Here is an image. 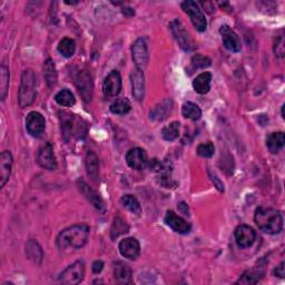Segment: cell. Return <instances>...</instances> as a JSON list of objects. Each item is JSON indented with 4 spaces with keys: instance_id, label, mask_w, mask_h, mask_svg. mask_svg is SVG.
I'll use <instances>...</instances> for the list:
<instances>
[{
    "instance_id": "obj_1",
    "label": "cell",
    "mask_w": 285,
    "mask_h": 285,
    "mask_svg": "<svg viewBox=\"0 0 285 285\" xmlns=\"http://www.w3.org/2000/svg\"><path fill=\"white\" fill-rule=\"evenodd\" d=\"M89 226L76 224L61 231L57 236V246L60 250H78L83 247L89 238Z\"/></svg>"
},
{
    "instance_id": "obj_2",
    "label": "cell",
    "mask_w": 285,
    "mask_h": 285,
    "mask_svg": "<svg viewBox=\"0 0 285 285\" xmlns=\"http://www.w3.org/2000/svg\"><path fill=\"white\" fill-rule=\"evenodd\" d=\"M254 221L261 231L266 234H278L283 230V216L280 210L259 206L254 214Z\"/></svg>"
},
{
    "instance_id": "obj_3",
    "label": "cell",
    "mask_w": 285,
    "mask_h": 285,
    "mask_svg": "<svg viewBox=\"0 0 285 285\" xmlns=\"http://www.w3.org/2000/svg\"><path fill=\"white\" fill-rule=\"evenodd\" d=\"M61 129H63L64 138L80 139L87 134V124L77 115L64 113L61 115Z\"/></svg>"
},
{
    "instance_id": "obj_4",
    "label": "cell",
    "mask_w": 285,
    "mask_h": 285,
    "mask_svg": "<svg viewBox=\"0 0 285 285\" xmlns=\"http://www.w3.org/2000/svg\"><path fill=\"white\" fill-rule=\"evenodd\" d=\"M37 77L33 69H26L21 75V83L19 88V95H18V102L21 108L30 106L34 102L37 95L36 90Z\"/></svg>"
},
{
    "instance_id": "obj_5",
    "label": "cell",
    "mask_w": 285,
    "mask_h": 285,
    "mask_svg": "<svg viewBox=\"0 0 285 285\" xmlns=\"http://www.w3.org/2000/svg\"><path fill=\"white\" fill-rule=\"evenodd\" d=\"M85 275V263L82 259L76 261L61 272L58 281L65 285H76L83 281Z\"/></svg>"
},
{
    "instance_id": "obj_6",
    "label": "cell",
    "mask_w": 285,
    "mask_h": 285,
    "mask_svg": "<svg viewBox=\"0 0 285 285\" xmlns=\"http://www.w3.org/2000/svg\"><path fill=\"white\" fill-rule=\"evenodd\" d=\"M182 9L189 16L191 21L194 25L197 32H205L207 27V20L198 4L192 2V0H186V2L182 3Z\"/></svg>"
},
{
    "instance_id": "obj_7",
    "label": "cell",
    "mask_w": 285,
    "mask_h": 285,
    "mask_svg": "<svg viewBox=\"0 0 285 285\" xmlns=\"http://www.w3.org/2000/svg\"><path fill=\"white\" fill-rule=\"evenodd\" d=\"M171 30L172 34L174 35L175 39L177 40L178 45L185 52H191L194 48V41L191 38L187 30L185 29L184 25L181 22V20H174L171 22Z\"/></svg>"
},
{
    "instance_id": "obj_8",
    "label": "cell",
    "mask_w": 285,
    "mask_h": 285,
    "mask_svg": "<svg viewBox=\"0 0 285 285\" xmlns=\"http://www.w3.org/2000/svg\"><path fill=\"white\" fill-rule=\"evenodd\" d=\"M37 163L42 169L48 171H55L57 169V160H56L54 148L51 142H45L39 148L38 154H37Z\"/></svg>"
},
{
    "instance_id": "obj_9",
    "label": "cell",
    "mask_w": 285,
    "mask_h": 285,
    "mask_svg": "<svg viewBox=\"0 0 285 285\" xmlns=\"http://www.w3.org/2000/svg\"><path fill=\"white\" fill-rule=\"evenodd\" d=\"M76 87L78 89L79 95L82 96L85 103L91 102L92 98V89H94V84L89 74L86 70H82L78 73L76 77Z\"/></svg>"
},
{
    "instance_id": "obj_10",
    "label": "cell",
    "mask_w": 285,
    "mask_h": 285,
    "mask_svg": "<svg viewBox=\"0 0 285 285\" xmlns=\"http://www.w3.org/2000/svg\"><path fill=\"white\" fill-rule=\"evenodd\" d=\"M46 127V122L44 116L38 111H30L26 118V128L27 132L33 136V137H40L44 134Z\"/></svg>"
},
{
    "instance_id": "obj_11",
    "label": "cell",
    "mask_w": 285,
    "mask_h": 285,
    "mask_svg": "<svg viewBox=\"0 0 285 285\" xmlns=\"http://www.w3.org/2000/svg\"><path fill=\"white\" fill-rule=\"evenodd\" d=\"M133 60L136 68L140 70H144L148 64V49L144 39H137L132 47Z\"/></svg>"
},
{
    "instance_id": "obj_12",
    "label": "cell",
    "mask_w": 285,
    "mask_h": 285,
    "mask_svg": "<svg viewBox=\"0 0 285 285\" xmlns=\"http://www.w3.org/2000/svg\"><path fill=\"white\" fill-rule=\"evenodd\" d=\"M126 162L131 169L136 171H141L147 166V154L142 148H132V150H129L126 154Z\"/></svg>"
},
{
    "instance_id": "obj_13",
    "label": "cell",
    "mask_w": 285,
    "mask_h": 285,
    "mask_svg": "<svg viewBox=\"0 0 285 285\" xmlns=\"http://www.w3.org/2000/svg\"><path fill=\"white\" fill-rule=\"evenodd\" d=\"M235 240L241 249L251 247L256 239V233L249 225H240L235 230Z\"/></svg>"
},
{
    "instance_id": "obj_14",
    "label": "cell",
    "mask_w": 285,
    "mask_h": 285,
    "mask_svg": "<svg viewBox=\"0 0 285 285\" xmlns=\"http://www.w3.org/2000/svg\"><path fill=\"white\" fill-rule=\"evenodd\" d=\"M220 33L222 36V40L223 44H224L225 48L228 49L230 52L233 53H239L242 49V42L240 37L238 36V34L234 32L233 29H231L226 25L222 26L220 29Z\"/></svg>"
},
{
    "instance_id": "obj_15",
    "label": "cell",
    "mask_w": 285,
    "mask_h": 285,
    "mask_svg": "<svg viewBox=\"0 0 285 285\" xmlns=\"http://www.w3.org/2000/svg\"><path fill=\"white\" fill-rule=\"evenodd\" d=\"M104 94L107 97H116L122 89V76L117 70H113L108 74L104 82Z\"/></svg>"
},
{
    "instance_id": "obj_16",
    "label": "cell",
    "mask_w": 285,
    "mask_h": 285,
    "mask_svg": "<svg viewBox=\"0 0 285 285\" xmlns=\"http://www.w3.org/2000/svg\"><path fill=\"white\" fill-rule=\"evenodd\" d=\"M120 253L123 257L128 259H136L139 256L140 253V245L139 242L134 238H127L121 241L118 245Z\"/></svg>"
},
{
    "instance_id": "obj_17",
    "label": "cell",
    "mask_w": 285,
    "mask_h": 285,
    "mask_svg": "<svg viewBox=\"0 0 285 285\" xmlns=\"http://www.w3.org/2000/svg\"><path fill=\"white\" fill-rule=\"evenodd\" d=\"M165 223L169 225L173 231L179 234H187L191 231V225L181 216L175 214L173 210H169L165 216Z\"/></svg>"
},
{
    "instance_id": "obj_18",
    "label": "cell",
    "mask_w": 285,
    "mask_h": 285,
    "mask_svg": "<svg viewBox=\"0 0 285 285\" xmlns=\"http://www.w3.org/2000/svg\"><path fill=\"white\" fill-rule=\"evenodd\" d=\"M77 185L79 187V191L82 192L83 195L87 198V200L94 205L98 210H104L105 209V205L104 202L102 200V197L99 196V194L95 189H92L90 186H88V184L84 182L83 179H78L77 181Z\"/></svg>"
},
{
    "instance_id": "obj_19",
    "label": "cell",
    "mask_w": 285,
    "mask_h": 285,
    "mask_svg": "<svg viewBox=\"0 0 285 285\" xmlns=\"http://www.w3.org/2000/svg\"><path fill=\"white\" fill-rule=\"evenodd\" d=\"M12 155L9 151H5L0 156V186L4 187L6 183L9 181L12 169Z\"/></svg>"
},
{
    "instance_id": "obj_20",
    "label": "cell",
    "mask_w": 285,
    "mask_h": 285,
    "mask_svg": "<svg viewBox=\"0 0 285 285\" xmlns=\"http://www.w3.org/2000/svg\"><path fill=\"white\" fill-rule=\"evenodd\" d=\"M131 80L134 97L137 99V101H141L145 92L144 73H142V70L138 69V68H135L131 74Z\"/></svg>"
},
{
    "instance_id": "obj_21",
    "label": "cell",
    "mask_w": 285,
    "mask_h": 285,
    "mask_svg": "<svg viewBox=\"0 0 285 285\" xmlns=\"http://www.w3.org/2000/svg\"><path fill=\"white\" fill-rule=\"evenodd\" d=\"M210 83H212V74L204 72L194 79L193 87L198 94L205 95L210 89Z\"/></svg>"
},
{
    "instance_id": "obj_22",
    "label": "cell",
    "mask_w": 285,
    "mask_h": 285,
    "mask_svg": "<svg viewBox=\"0 0 285 285\" xmlns=\"http://www.w3.org/2000/svg\"><path fill=\"white\" fill-rule=\"evenodd\" d=\"M114 276L116 281L122 284L132 283V270L123 262H117L114 266Z\"/></svg>"
},
{
    "instance_id": "obj_23",
    "label": "cell",
    "mask_w": 285,
    "mask_h": 285,
    "mask_svg": "<svg viewBox=\"0 0 285 285\" xmlns=\"http://www.w3.org/2000/svg\"><path fill=\"white\" fill-rule=\"evenodd\" d=\"M285 141L284 133L277 132V133H271L268 137H266V146H268L269 151L272 154H277L280 152Z\"/></svg>"
},
{
    "instance_id": "obj_24",
    "label": "cell",
    "mask_w": 285,
    "mask_h": 285,
    "mask_svg": "<svg viewBox=\"0 0 285 285\" xmlns=\"http://www.w3.org/2000/svg\"><path fill=\"white\" fill-rule=\"evenodd\" d=\"M173 107V102L171 99H165L160 104H158L157 106H155L154 109L151 111V120L154 121H163L165 120L167 115L171 113Z\"/></svg>"
},
{
    "instance_id": "obj_25",
    "label": "cell",
    "mask_w": 285,
    "mask_h": 285,
    "mask_svg": "<svg viewBox=\"0 0 285 285\" xmlns=\"http://www.w3.org/2000/svg\"><path fill=\"white\" fill-rule=\"evenodd\" d=\"M26 255L30 261H33L36 264H40L42 257H44V252H42L41 246L36 241L30 240L26 244Z\"/></svg>"
},
{
    "instance_id": "obj_26",
    "label": "cell",
    "mask_w": 285,
    "mask_h": 285,
    "mask_svg": "<svg viewBox=\"0 0 285 285\" xmlns=\"http://www.w3.org/2000/svg\"><path fill=\"white\" fill-rule=\"evenodd\" d=\"M86 171H87V174L91 181L96 182L99 174V162L96 154L92 152H89L86 155Z\"/></svg>"
},
{
    "instance_id": "obj_27",
    "label": "cell",
    "mask_w": 285,
    "mask_h": 285,
    "mask_svg": "<svg viewBox=\"0 0 285 285\" xmlns=\"http://www.w3.org/2000/svg\"><path fill=\"white\" fill-rule=\"evenodd\" d=\"M44 77L49 88L55 87L57 84V70L51 58H48L44 63Z\"/></svg>"
},
{
    "instance_id": "obj_28",
    "label": "cell",
    "mask_w": 285,
    "mask_h": 285,
    "mask_svg": "<svg viewBox=\"0 0 285 285\" xmlns=\"http://www.w3.org/2000/svg\"><path fill=\"white\" fill-rule=\"evenodd\" d=\"M264 275V271L261 270V268H255L253 270L245 271L240 280L236 282L238 284H256L261 277Z\"/></svg>"
},
{
    "instance_id": "obj_29",
    "label": "cell",
    "mask_w": 285,
    "mask_h": 285,
    "mask_svg": "<svg viewBox=\"0 0 285 285\" xmlns=\"http://www.w3.org/2000/svg\"><path fill=\"white\" fill-rule=\"evenodd\" d=\"M182 114L185 118H188L191 121H198L202 116V110L197 106L196 104L187 102L183 105L182 107Z\"/></svg>"
},
{
    "instance_id": "obj_30",
    "label": "cell",
    "mask_w": 285,
    "mask_h": 285,
    "mask_svg": "<svg viewBox=\"0 0 285 285\" xmlns=\"http://www.w3.org/2000/svg\"><path fill=\"white\" fill-rule=\"evenodd\" d=\"M55 101L60 106L64 107H72L76 103L75 97L69 89H63L57 92V95L55 96Z\"/></svg>"
},
{
    "instance_id": "obj_31",
    "label": "cell",
    "mask_w": 285,
    "mask_h": 285,
    "mask_svg": "<svg viewBox=\"0 0 285 285\" xmlns=\"http://www.w3.org/2000/svg\"><path fill=\"white\" fill-rule=\"evenodd\" d=\"M129 231V227L127 225L126 221H124L122 218H116L114 220L113 223V226H111V230H110V238L111 240H115L121 235L123 234H126Z\"/></svg>"
},
{
    "instance_id": "obj_32",
    "label": "cell",
    "mask_w": 285,
    "mask_h": 285,
    "mask_svg": "<svg viewBox=\"0 0 285 285\" xmlns=\"http://www.w3.org/2000/svg\"><path fill=\"white\" fill-rule=\"evenodd\" d=\"M76 51V44L72 38H64L59 41L58 52L66 58H70Z\"/></svg>"
},
{
    "instance_id": "obj_33",
    "label": "cell",
    "mask_w": 285,
    "mask_h": 285,
    "mask_svg": "<svg viewBox=\"0 0 285 285\" xmlns=\"http://www.w3.org/2000/svg\"><path fill=\"white\" fill-rule=\"evenodd\" d=\"M132 105L128 102V99L122 98L116 99V101L110 105V111L116 115H125L131 111Z\"/></svg>"
},
{
    "instance_id": "obj_34",
    "label": "cell",
    "mask_w": 285,
    "mask_h": 285,
    "mask_svg": "<svg viewBox=\"0 0 285 285\" xmlns=\"http://www.w3.org/2000/svg\"><path fill=\"white\" fill-rule=\"evenodd\" d=\"M0 79H2L0 80V98L4 101L9 88V69L4 64L0 68Z\"/></svg>"
},
{
    "instance_id": "obj_35",
    "label": "cell",
    "mask_w": 285,
    "mask_h": 285,
    "mask_svg": "<svg viewBox=\"0 0 285 285\" xmlns=\"http://www.w3.org/2000/svg\"><path fill=\"white\" fill-rule=\"evenodd\" d=\"M122 204L124 207H126L128 210H131L132 213L136 215H140L141 213V207L140 204L137 201V198L134 197L133 195H125L122 197Z\"/></svg>"
},
{
    "instance_id": "obj_36",
    "label": "cell",
    "mask_w": 285,
    "mask_h": 285,
    "mask_svg": "<svg viewBox=\"0 0 285 285\" xmlns=\"http://www.w3.org/2000/svg\"><path fill=\"white\" fill-rule=\"evenodd\" d=\"M179 127H181V124L178 122H173L170 124V125L165 126L162 131L163 138L167 141H172L176 139L179 136Z\"/></svg>"
},
{
    "instance_id": "obj_37",
    "label": "cell",
    "mask_w": 285,
    "mask_h": 285,
    "mask_svg": "<svg viewBox=\"0 0 285 285\" xmlns=\"http://www.w3.org/2000/svg\"><path fill=\"white\" fill-rule=\"evenodd\" d=\"M210 64H212V60L206 57V56L200 54H196L192 58V66H193L194 69H203V68L209 67Z\"/></svg>"
},
{
    "instance_id": "obj_38",
    "label": "cell",
    "mask_w": 285,
    "mask_h": 285,
    "mask_svg": "<svg viewBox=\"0 0 285 285\" xmlns=\"http://www.w3.org/2000/svg\"><path fill=\"white\" fill-rule=\"evenodd\" d=\"M196 152H197L198 155H200L201 157L209 158V157H212L213 155H214L215 147H214V144H213L212 141H207V142H204V144L198 145Z\"/></svg>"
},
{
    "instance_id": "obj_39",
    "label": "cell",
    "mask_w": 285,
    "mask_h": 285,
    "mask_svg": "<svg viewBox=\"0 0 285 285\" xmlns=\"http://www.w3.org/2000/svg\"><path fill=\"white\" fill-rule=\"evenodd\" d=\"M274 53H275V56H277V57H283V56H284V38H283V36H280L275 40Z\"/></svg>"
},
{
    "instance_id": "obj_40",
    "label": "cell",
    "mask_w": 285,
    "mask_h": 285,
    "mask_svg": "<svg viewBox=\"0 0 285 285\" xmlns=\"http://www.w3.org/2000/svg\"><path fill=\"white\" fill-rule=\"evenodd\" d=\"M284 266H285L284 262H282L280 265L276 266L275 270H274V275L275 276H278L281 278H283L285 276V268H284Z\"/></svg>"
},
{
    "instance_id": "obj_41",
    "label": "cell",
    "mask_w": 285,
    "mask_h": 285,
    "mask_svg": "<svg viewBox=\"0 0 285 285\" xmlns=\"http://www.w3.org/2000/svg\"><path fill=\"white\" fill-rule=\"evenodd\" d=\"M103 268H104V263L102 261H95L94 264H92V272H94L95 274H98L103 271Z\"/></svg>"
},
{
    "instance_id": "obj_42",
    "label": "cell",
    "mask_w": 285,
    "mask_h": 285,
    "mask_svg": "<svg viewBox=\"0 0 285 285\" xmlns=\"http://www.w3.org/2000/svg\"><path fill=\"white\" fill-rule=\"evenodd\" d=\"M212 176V181L213 182H215V184H216V186H218V188L220 189V192H223L224 191V186H223V184L220 182V179L216 177L215 175H210Z\"/></svg>"
},
{
    "instance_id": "obj_43",
    "label": "cell",
    "mask_w": 285,
    "mask_h": 285,
    "mask_svg": "<svg viewBox=\"0 0 285 285\" xmlns=\"http://www.w3.org/2000/svg\"><path fill=\"white\" fill-rule=\"evenodd\" d=\"M178 207L182 209V212H183L185 215H188V206H187L186 204H185L184 202L179 203V204H178Z\"/></svg>"
},
{
    "instance_id": "obj_44",
    "label": "cell",
    "mask_w": 285,
    "mask_h": 285,
    "mask_svg": "<svg viewBox=\"0 0 285 285\" xmlns=\"http://www.w3.org/2000/svg\"><path fill=\"white\" fill-rule=\"evenodd\" d=\"M284 107H285V106L283 105V106H282V117H283V118L285 117V116H284Z\"/></svg>"
}]
</instances>
